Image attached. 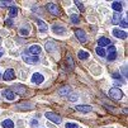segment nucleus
<instances>
[{
    "label": "nucleus",
    "instance_id": "obj_33",
    "mask_svg": "<svg viewBox=\"0 0 128 128\" xmlns=\"http://www.w3.org/2000/svg\"><path fill=\"white\" fill-rule=\"evenodd\" d=\"M108 51H109V53L116 52V47H114V46H109V47H108Z\"/></svg>",
    "mask_w": 128,
    "mask_h": 128
},
{
    "label": "nucleus",
    "instance_id": "obj_2",
    "mask_svg": "<svg viewBox=\"0 0 128 128\" xmlns=\"http://www.w3.org/2000/svg\"><path fill=\"white\" fill-rule=\"evenodd\" d=\"M44 116H46V118H47L48 120H51V122H53V123H56V124H60L61 120H62V118H61L58 114L53 113V112H47Z\"/></svg>",
    "mask_w": 128,
    "mask_h": 128
},
{
    "label": "nucleus",
    "instance_id": "obj_20",
    "mask_svg": "<svg viewBox=\"0 0 128 128\" xmlns=\"http://www.w3.org/2000/svg\"><path fill=\"white\" fill-rule=\"evenodd\" d=\"M95 52H96L98 56H100V57H105V51H104V48H102V47H96V48H95Z\"/></svg>",
    "mask_w": 128,
    "mask_h": 128
},
{
    "label": "nucleus",
    "instance_id": "obj_26",
    "mask_svg": "<svg viewBox=\"0 0 128 128\" xmlns=\"http://www.w3.org/2000/svg\"><path fill=\"white\" fill-rule=\"evenodd\" d=\"M24 106H27V109H30L32 108V105L28 104V103H22V104H18L16 105V108H19V109H24Z\"/></svg>",
    "mask_w": 128,
    "mask_h": 128
},
{
    "label": "nucleus",
    "instance_id": "obj_28",
    "mask_svg": "<svg viewBox=\"0 0 128 128\" xmlns=\"http://www.w3.org/2000/svg\"><path fill=\"white\" fill-rule=\"evenodd\" d=\"M67 99H68L70 102H75V100H78V95H76V94H72V95L70 94Z\"/></svg>",
    "mask_w": 128,
    "mask_h": 128
},
{
    "label": "nucleus",
    "instance_id": "obj_14",
    "mask_svg": "<svg viewBox=\"0 0 128 128\" xmlns=\"http://www.w3.org/2000/svg\"><path fill=\"white\" fill-rule=\"evenodd\" d=\"M112 8L117 12V13H120L123 10V4L120 2H113L112 3Z\"/></svg>",
    "mask_w": 128,
    "mask_h": 128
},
{
    "label": "nucleus",
    "instance_id": "obj_3",
    "mask_svg": "<svg viewBox=\"0 0 128 128\" xmlns=\"http://www.w3.org/2000/svg\"><path fill=\"white\" fill-rule=\"evenodd\" d=\"M46 8H47V10H48L51 14H53V15H60V14H61L60 8H58L56 4H53V3H48V4L46 5Z\"/></svg>",
    "mask_w": 128,
    "mask_h": 128
},
{
    "label": "nucleus",
    "instance_id": "obj_36",
    "mask_svg": "<svg viewBox=\"0 0 128 128\" xmlns=\"http://www.w3.org/2000/svg\"><path fill=\"white\" fill-rule=\"evenodd\" d=\"M5 23H6V24H8V26H9V24H10V26H12V24H13V22H12V19H8V20H6V22H5Z\"/></svg>",
    "mask_w": 128,
    "mask_h": 128
},
{
    "label": "nucleus",
    "instance_id": "obj_16",
    "mask_svg": "<svg viewBox=\"0 0 128 128\" xmlns=\"http://www.w3.org/2000/svg\"><path fill=\"white\" fill-rule=\"evenodd\" d=\"M2 126H3V128H14V122L12 119H5V120H3Z\"/></svg>",
    "mask_w": 128,
    "mask_h": 128
},
{
    "label": "nucleus",
    "instance_id": "obj_1",
    "mask_svg": "<svg viewBox=\"0 0 128 128\" xmlns=\"http://www.w3.org/2000/svg\"><path fill=\"white\" fill-rule=\"evenodd\" d=\"M109 96L112 99H116V100H120L123 98V93L119 88H112L109 90Z\"/></svg>",
    "mask_w": 128,
    "mask_h": 128
},
{
    "label": "nucleus",
    "instance_id": "obj_24",
    "mask_svg": "<svg viewBox=\"0 0 128 128\" xmlns=\"http://www.w3.org/2000/svg\"><path fill=\"white\" fill-rule=\"evenodd\" d=\"M70 19H71V22L74 23V24H78V23L80 22V19H79V16H78V15H75V14H72V15H71V18H70Z\"/></svg>",
    "mask_w": 128,
    "mask_h": 128
},
{
    "label": "nucleus",
    "instance_id": "obj_22",
    "mask_svg": "<svg viewBox=\"0 0 128 128\" xmlns=\"http://www.w3.org/2000/svg\"><path fill=\"white\" fill-rule=\"evenodd\" d=\"M53 46H54V43L53 42H47L46 43V50L48 51V52H52L54 48H53Z\"/></svg>",
    "mask_w": 128,
    "mask_h": 128
},
{
    "label": "nucleus",
    "instance_id": "obj_19",
    "mask_svg": "<svg viewBox=\"0 0 128 128\" xmlns=\"http://www.w3.org/2000/svg\"><path fill=\"white\" fill-rule=\"evenodd\" d=\"M78 56H79V58H80V60H86V58L89 57V53H88V52H85V51H79Z\"/></svg>",
    "mask_w": 128,
    "mask_h": 128
},
{
    "label": "nucleus",
    "instance_id": "obj_23",
    "mask_svg": "<svg viewBox=\"0 0 128 128\" xmlns=\"http://www.w3.org/2000/svg\"><path fill=\"white\" fill-rule=\"evenodd\" d=\"M38 24H40V29H41L42 32H46V30H47V26H46V23H44V22L38 20Z\"/></svg>",
    "mask_w": 128,
    "mask_h": 128
},
{
    "label": "nucleus",
    "instance_id": "obj_30",
    "mask_svg": "<svg viewBox=\"0 0 128 128\" xmlns=\"http://www.w3.org/2000/svg\"><path fill=\"white\" fill-rule=\"evenodd\" d=\"M66 128H79L76 123H66Z\"/></svg>",
    "mask_w": 128,
    "mask_h": 128
},
{
    "label": "nucleus",
    "instance_id": "obj_32",
    "mask_svg": "<svg viewBox=\"0 0 128 128\" xmlns=\"http://www.w3.org/2000/svg\"><path fill=\"white\" fill-rule=\"evenodd\" d=\"M75 4L78 5V8H79L81 12L84 10V4H82V3H80V2H78V0H76V2H75Z\"/></svg>",
    "mask_w": 128,
    "mask_h": 128
},
{
    "label": "nucleus",
    "instance_id": "obj_4",
    "mask_svg": "<svg viewBox=\"0 0 128 128\" xmlns=\"http://www.w3.org/2000/svg\"><path fill=\"white\" fill-rule=\"evenodd\" d=\"M75 34H76L78 40H79L81 43H85V42L88 41V37H86L85 30H82V29H76V30H75Z\"/></svg>",
    "mask_w": 128,
    "mask_h": 128
},
{
    "label": "nucleus",
    "instance_id": "obj_29",
    "mask_svg": "<svg viewBox=\"0 0 128 128\" xmlns=\"http://www.w3.org/2000/svg\"><path fill=\"white\" fill-rule=\"evenodd\" d=\"M119 24H120V27H122V28H127V27H128V23H127V19H126V18L120 20V23H119Z\"/></svg>",
    "mask_w": 128,
    "mask_h": 128
},
{
    "label": "nucleus",
    "instance_id": "obj_9",
    "mask_svg": "<svg viewBox=\"0 0 128 128\" xmlns=\"http://www.w3.org/2000/svg\"><path fill=\"white\" fill-rule=\"evenodd\" d=\"M113 34H114V37H117V38H122V40L127 38V33L120 30V29H117V28L113 29Z\"/></svg>",
    "mask_w": 128,
    "mask_h": 128
},
{
    "label": "nucleus",
    "instance_id": "obj_7",
    "mask_svg": "<svg viewBox=\"0 0 128 128\" xmlns=\"http://www.w3.org/2000/svg\"><path fill=\"white\" fill-rule=\"evenodd\" d=\"M22 57H23V60H24L27 64H37V62L40 61V58H38L37 56H32V57H30V56H28V54H26V53L23 54Z\"/></svg>",
    "mask_w": 128,
    "mask_h": 128
},
{
    "label": "nucleus",
    "instance_id": "obj_8",
    "mask_svg": "<svg viewBox=\"0 0 128 128\" xmlns=\"http://www.w3.org/2000/svg\"><path fill=\"white\" fill-rule=\"evenodd\" d=\"M43 80H44V78H43V75L40 74V72H36L32 76V81L34 84H41V82H43Z\"/></svg>",
    "mask_w": 128,
    "mask_h": 128
},
{
    "label": "nucleus",
    "instance_id": "obj_15",
    "mask_svg": "<svg viewBox=\"0 0 128 128\" xmlns=\"http://www.w3.org/2000/svg\"><path fill=\"white\" fill-rule=\"evenodd\" d=\"M120 20H122V15H120L119 13H114V14L112 15V23H113V24H119Z\"/></svg>",
    "mask_w": 128,
    "mask_h": 128
},
{
    "label": "nucleus",
    "instance_id": "obj_12",
    "mask_svg": "<svg viewBox=\"0 0 128 128\" xmlns=\"http://www.w3.org/2000/svg\"><path fill=\"white\" fill-rule=\"evenodd\" d=\"M3 96L5 98V99H8V100H14L15 99V94L13 93V91L9 89V90H4L3 91Z\"/></svg>",
    "mask_w": 128,
    "mask_h": 128
},
{
    "label": "nucleus",
    "instance_id": "obj_10",
    "mask_svg": "<svg viewBox=\"0 0 128 128\" xmlns=\"http://www.w3.org/2000/svg\"><path fill=\"white\" fill-rule=\"evenodd\" d=\"M28 52L32 53V54H34V56H37L38 53H41V46H38V44H33V46H30V47L28 48Z\"/></svg>",
    "mask_w": 128,
    "mask_h": 128
},
{
    "label": "nucleus",
    "instance_id": "obj_21",
    "mask_svg": "<svg viewBox=\"0 0 128 128\" xmlns=\"http://www.w3.org/2000/svg\"><path fill=\"white\" fill-rule=\"evenodd\" d=\"M58 93H60V95H67V94L70 93V88H68V86H65V88H62V89L58 91Z\"/></svg>",
    "mask_w": 128,
    "mask_h": 128
},
{
    "label": "nucleus",
    "instance_id": "obj_31",
    "mask_svg": "<svg viewBox=\"0 0 128 128\" xmlns=\"http://www.w3.org/2000/svg\"><path fill=\"white\" fill-rule=\"evenodd\" d=\"M67 62H68V65H70V67H71V68L74 67V61H72V58H71L70 54H67Z\"/></svg>",
    "mask_w": 128,
    "mask_h": 128
},
{
    "label": "nucleus",
    "instance_id": "obj_25",
    "mask_svg": "<svg viewBox=\"0 0 128 128\" xmlns=\"http://www.w3.org/2000/svg\"><path fill=\"white\" fill-rule=\"evenodd\" d=\"M117 58V52H112L108 54V61H114Z\"/></svg>",
    "mask_w": 128,
    "mask_h": 128
},
{
    "label": "nucleus",
    "instance_id": "obj_17",
    "mask_svg": "<svg viewBox=\"0 0 128 128\" xmlns=\"http://www.w3.org/2000/svg\"><path fill=\"white\" fill-rule=\"evenodd\" d=\"M53 32L54 33H57V34H64L66 30H65V28L62 27V26H53Z\"/></svg>",
    "mask_w": 128,
    "mask_h": 128
},
{
    "label": "nucleus",
    "instance_id": "obj_34",
    "mask_svg": "<svg viewBox=\"0 0 128 128\" xmlns=\"http://www.w3.org/2000/svg\"><path fill=\"white\" fill-rule=\"evenodd\" d=\"M20 34H28V30H26V29H20Z\"/></svg>",
    "mask_w": 128,
    "mask_h": 128
},
{
    "label": "nucleus",
    "instance_id": "obj_37",
    "mask_svg": "<svg viewBox=\"0 0 128 128\" xmlns=\"http://www.w3.org/2000/svg\"><path fill=\"white\" fill-rule=\"evenodd\" d=\"M30 124H32V126H37V124H38V122H37V120H32V123H30Z\"/></svg>",
    "mask_w": 128,
    "mask_h": 128
},
{
    "label": "nucleus",
    "instance_id": "obj_18",
    "mask_svg": "<svg viewBox=\"0 0 128 128\" xmlns=\"http://www.w3.org/2000/svg\"><path fill=\"white\" fill-rule=\"evenodd\" d=\"M16 14H18V8L16 6H12L10 10H9V16L14 18V16H16Z\"/></svg>",
    "mask_w": 128,
    "mask_h": 128
},
{
    "label": "nucleus",
    "instance_id": "obj_5",
    "mask_svg": "<svg viewBox=\"0 0 128 128\" xmlns=\"http://www.w3.org/2000/svg\"><path fill=\"white\" fill-rule=\"evenodd\" d=\"M3 79L4 81H10L13 79H15V74H14V70L13 68H8L5 72H4V75H3Z\"/></svg>",
    "mask_w": 128,
    "mask_h": 128
},
{
    "label": "nucleus",
    "instance_id": "obj_38",
    "mask_svg": "<svg viewBox=\"0 0 128 128\" xmlns=\"http://www.w3.org/2000/svg\"><path fill=\"white\" fill-rule=\"evenodd\" d=\"M2 56H3V54H2V52H0V57H2Z\"/></svg>",
    "mask_w": 128,
    "mask_h": 128
},
{
    "label": "nucleus",
    "instance_id": "obj_11",
    "mask_svg": "<svg viewBox=\"0 0 128 128\" xmlns=\"http://www.w3.org/2000/svg\"><path fill=\"white\" fill-rule=\"evenodd\" d=\"M76 110L78 112H81V113H89L93 110V108H91L90 105H78L76 106Z\"/></svg>",
    "mask_w": 128,
    "mask_h": 128
},
{
    "label": "nucleus",
    "instance_id": "obj_13",
    "mask_svg": "<svg viewBox=\"0 0 128 128\" xmlns=\"http://www.w3.org/2000/svg\"><path fill=\"white\" fill-rule=\"evenodd\" d=\"M98 44H99V47H105V46H109L110 44V40L109 38H105V37H102V38H99L98 40Z\"/></svg>",
    "mask_w": 128,
    "mask_h": 128
},
{
    "label": "nucleus",
    "instance_id": "obj_27",
    "mask_svg": "<svg viewBox=\"0 0 128 128\" xmlns=\"http://www.w3.org/2000/svg\"><path fill=\"white\" fill-rule=\"evenodd\" d=\"M10 5H12V2H0V8H6Z\"/></svg>",
    "mask_w": 128,
    "mask_h": 128
},
{
    "label": "nucleus",
    "instance_id": "obj_35",
    "mask_svg": "<svg viewBox=\"0 0 128 128\" xmlns=\"http://www.w3.org/2000/svg\"><path fill=\"white\" fill-rule=\"evenodd\" d=\"M113 78H114L116 80H118V79H120V76H119L118 74H113Z\"/></svg>",
    "mask_w": 128,
    "mask_h": 128
},
{
    "label": "nucleus",
    "instance_id": "obj_6",
    "mask_svg": "<svg viewBox=\"0 0 128 128\" xmlns=\"http://www.w3.org/2000/svg\"><path fill=\"white\" fill-rule=\"evenodd\" d=\"M12 91L15 94H19V95H23V94H26V91H27V89H26V86L24 85H14L13 86V89H12Z\"/></svg>",
    "mask_w": 128,
    "mask_h": 128
}]
</instances>
